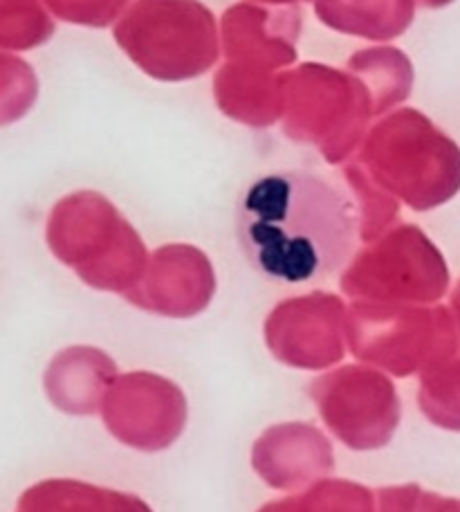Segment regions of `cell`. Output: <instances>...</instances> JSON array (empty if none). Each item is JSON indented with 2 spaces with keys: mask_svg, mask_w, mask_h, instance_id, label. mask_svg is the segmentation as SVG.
I'll return each mask as SVG.
<instances>
[{
  "mask_svg": "<svg viewBox=\"0 0 460 512\" xmlns=\"http://www.w3.org/2000/svg\"><path fill=\"white\" fill-rule=\"evenodd\" d=\"M422 499H425L422 512H460L458 499H443L438 495H425Z\"/></svg>",
  "mask_w": 460,
  "mask_h": 512,
  "instance_id": "3957f363",
  "label": "cell"
},
{
  "mask_svg": "<svg viewBox=\"0 0 460 512\" xmlns=\"http://www.w3.org/2000/svg\"><path fill=\"white\" fill-rule=\"evenodd\" d=\"M368 492L351 483H328L308 497L265 506L261 512H371Z\"/></svg>",
  "mask_w": 460,
  "mask_h": 512,
  "instance_id": "7a4b0ae2",
  "label": "cell"
},
{
  "mask_svg": "<svg viewBox=\"0 0 460 512\" xmlns=\"http://www.w3.org/2000/svg\"><path fill=\"white\" fill-rule=\"evenodd\" d=\"M357 239L353 203L333 182L310 171L256 178L238 203V241L265 279H330L351 259Z\"/></svg>",
  "mask_w": 460,
  "mask_h": 512,
  "instance_id": "6da1fadb",
  "label": "cell"
}]
</instances>
